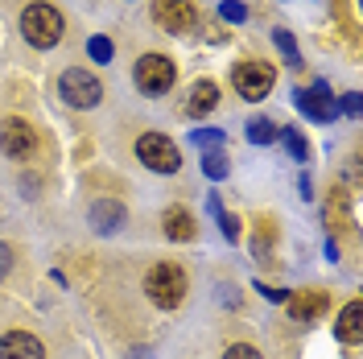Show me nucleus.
<instances>
[{
    "mask_svg": "<svg viewBox=\"0 0 363 359\" xmlns=\"http://www.w3.org/2000/svg\"><path fill=\"white\" fill-rule=\"evenodd\" d=\"M62 13L54 9V4H29L21 13V33H25V42L29 45H38V50H50V45H58L62 42Z\"/></svg>",
    "mask_w": 363,
    "mask_h": 359,
    "instance_id": "1",
    "label": "nucleus"
},
{
    "mask_svg": "<svg viewBox=\"0 0 363 359\" xmlns=\"http://www.w3.org/2000/svg\"><path fill=\"white\" fill-rule=\"evenodd\" d=\"M186 272L178 265H157V269H149L145 277V293H149V302L157 306V310H178L182 302H186Z\"/></svg>",
    "mask_w": 363,
    "mask_h": 359,
    "instance_id": "2",
    "label": "nucleus"
},
{
    "mask_svg": "<svg viewBox=\"0 0 363 359\" xmlns=\"http://www.w3.org/2000/svg\"><path fill=\"white\" fill-rule=\"evenodd\" d=\"M58 91H62V99H67L70 108H95L99 99H104V87H99V79L95 74H87L83 67H70L58 74Z\"/></svg>",
    "mask_w": 363,
    "mask_h": 359,
    "instance_id": "3",
    "label": "nucleus"
},
{
    "mask_svg": "<svg viewBox=\"0 0 363 359\" xmlns=\"http://www.w3.org/2000/svg\"><path fill=\"white\" fill-rule=\"evenodd\" d=\"M136 158L145 161L153 174H178V165H182L178 145H174L169 136H161V133L140 136V140H136Z\"/></svg>",
    "mask_w": 363,
    "mask_h": 359,
    "instance_id": "4",
    "label": "nucleus"
},
{
    "mask_svg": "<svg viewBox=\"0 0 363 359\" xmlns=\"http://www.w3.org/2000/svg\"><path fill=\"white\" fill-rule=\"evenodd\" d=\"M231 83H235V91H240L244 99H264L272 91V83H277V70H272L269 62L248 58V62H235V67H231Z\"/></svg>",
    "mask_w": 363,
    "mask_h": 359,
    "instance_id": "5",
    "label": "nucleus"
},
{
    "mask_svg": "<svg viewBox=\"0 0 363 359\" xmlns=\"http://www.w3.org/2000/svg\"><path fill=\"white\" fill-rule=\"evenodd\" d=\"M174 79H178V70H174V62L165 54H145L136 62V87L145 91V95H165V91L174 87Z\"/></svg>",
    "mask_w": 363,
    "mask_h": 359,
    "instance_id": "6",
    "label": "nucleus"
},
{
    "mask_svg": "<svg viewBox=\"0 0 363 359\" xmlns=\"http://www.w3.org/2000/svg\"><path fill=\"white\" fill-rule=\"evenodd\" d=\"M0 149H4V158L13 161H25L38 153V133L25 124L21 116H9V120H0Z\"/></svg>",
    "mask_w": 363,
    "mask_h": 359,
    "instance_id": "7",
    "label": "nucleus"
},
{
    "mask_svg": "<svg viewBox=\"0 0 363 359\" xmlns=\"http://www.w3.org/2000/svg\"><path fill=\"white\" fill-rule=\"evenodd\" d=\"M294 108L306 116V120H318V124H326V120H335V116H339V104H335V95H330V87H326L322 79H318L314 87L297 91Z\"/></svg>",
    "mask_w": 363,
    "mask_h": 359,
    "instance_id": "8",
    "label": "nucleus"
},
{
    "mask_svg": "<svg viewBox=\"0 0 363 359\" xmlns=\"http://www.w3.org/2000/svg\"><path fill=\"white\" fill-rule=\"evenodd\" d=\"M153 21L161 29H174V33H190V29H199V9L190 0L186 4H178V0H157L153 4Z\"/></svg>",
    "mask_w": 363,
    "mask_h": 359,
    "instance_id": "9",
    "label": "nucleus"
},
{
    "mask_svg": "<svg viewBox=\"0 0 363 359\" xmlns=\"http://www.w3.org/2000/svg\"><path fill=\"white\" fill-rule=\"evenodd\" d=\"M285 310L294 322H314L330 310V293L326 289H301V293H289L285 297Z\"/></svg>",
    "mask_w": 363,
    "mask_h": 359,
    "instance_id": "10",
    "label": "nucleus"
},
{
    "mask_svg": "<svg viewBox=\"0 0 363 359\" xmlns=\"http://www.w3.org/2000/svg\"><path fill=\"white\" fill-rule=\"evenodd\" d=\"M0 359H45V347L38 335L9 331V335H0Z\"/></svg>",
    "mask_w": 363,
    "mask_h": 359,
    "instance_id": "11",
    "label": "nucleus"
},
{
    "mask_svg": "<svg viewBox=\"0 0 363 359\" xmlns=\"http://www.w3.org/2000/svg\"><path fill=\"white\" fill-rule=\"evenodd\" d=\"M87 219H91V227H95L99 236H112V231L124 227V206H120L116 199H95L91 211H87Z\"/></svg>",
    "mask_w": 363,
    "mask_h": 359,
    "instance_id": "12",
    "label": "nucleus"
},
{
    "mask_svg": "<svg viewBox=\"0 0 363 359\" xmlns=\"http://www.w3.org/2000/svg\"><path fill=\"white\" fill-rule=\"evenodd\" d=\"M219 108V87L211 83V79H199L194 87H190V95H186V116H211Z\"/></svg>",
    "mask_w": 363,
    "mask_h": 359,
    "instance_id": "13",
    "label": "nucleus"
},
{
    "mask_svg": "<svg viewBox=\"0 0 363 359\" xmlns=\"http://www.w3.org/2000/svg\"><path fill=\"white\" fill-rule=\"evenodd\" d=\"M161 227H165V236L169 240H194V231H199V223H194V215L186 211V206H169L165 215H161Z\"/></svg>",
    "mask_w": 363,
    "mask_h": 359,
    "instance_id": "14",
    "label": "nucleus"
},
{
    "mask_svg": "<svg viewBox=\"0 0 363 359\" xmlns=\"http://www.w3.org/2000/svg\"><path fill=\"white\" fill-rule=\"evenodd\" d=\"M335 331H339V338H342V343H351V347L359 343V338H363V306H359V302H347V306H342Z\"/></svg>",
    "mask_w": 363,
    "mask_h": 359,
    "instance_id": "15",
    "label": "nucleus"
},
{
    "mask_svg": "<svg viewBox=\"0 0 363 359\" xmlns=\"http://www.w3.org/2000/svg\"><path fill=\"white\" fill-rule=\"evenodd\" d=\"M206 206H211V215H215V219H219V227H223V240H227V244H235V240H240V219H235V215H227L223 202L215 199V194L206 199Z\"/></svg>",
    "mask_w": 363,
    "mask_h": 359,
    "instance_id": "16",
    "label": "nucleus"
},
{
    "mask_svg": "<svg viewBox=\"0 0 363 359\" xmlns=\"http://www.w3.org/2000/svg\"><path fill=\"white\" fill-rule=\"evenodd\" d=\"M248 140L252 145H272V140H281V128L272 120H264V116H256L248 124Z\"/></svg>",
    "mask_w": 363,
    "mask_h": 359,
    "instance_id": "17",
    "label": "nucleus"
},
{
    "mask_svg": "<svg viewBox=\"0 0 363 359\" xmlns=\"http://www.w3.org/2000/svg\"><path fill=\"white\" fill-rule=\"evenodd\" d=\"M227 170H231V165H227V158L219 153V149H206V153H203V174H206V178L223 182V178H227Z\"/></svg>",
    "mask_w": 363,
    "mask_h": 359,
    "instance_id": "18",
    "label": "nucleus"
},
{
    "mask_svg": "<svg viewBox=\"0 0 363 359\" xmlns=\"http://www.w3.org/2000/svg\"><path fill=\"white\" fill-rule=\"evenodd\" d=\"M272 42H277V50L285 54V62H289V67H301V54H297L294 33H285V29H272Z\"/></svg>",
    "mask_w": 363,
    "mask_h": 359,
    "instance_id": "19",
    "label": "nucleus"
},
{
    "mask_svg": "<svg viewBox=\"0 0 363 359\" xmlns=\"http://www.w3.org/2000/svg\"><path fill=\"white\" fill-rule=\"evenodd\" d=\"M281 140L289 145V153H294L297 161H310V140L297 133V128H281Z\"/></svg>",
    "mask_w": 363,
    "mask_h": 359,
    "instance_id": "20",
    "label": "nucleus"
},
{
    "mask_svg": "<svg viewBox=\"0 0 363 359\" xmlns=\"http://www.w3.org/2000/svg\"><path fill=\"white\" fill-rule=\"evenodd\" d=\"M87 54L95 62H112V42L108 38H87Z\"/></svg>",
    "mask_w": 363,
    "mask_h": 359,
    "instance_id": "21",
    "label": "nucleus"
},
{
    "mask_svg": "<svg viewBox=\"0 0 363 359\" xmlns=\"http://www.w3.org/2000/svg\"><path fill=\"white\" fill-rule=\"evenodd\" d=\"M219 17H223V21H231V25H240L244 17H248V9H244L240 0H223V4H219Z\"/></svg>",
    "mask_w": 363,
    "mask_h": 359,
    "instance_id": "22",
    "label": "nucleus"
},
{
    "mask_svg": "<svg viewBox=\"0 0 363 359\" xmlns=\"http://www.w3.org/2000/svg\"><path fill=\"white\" fill-rule=\"evenodd\" d=\"M223 359H264V355H260L252 343H231V347L223 351Z\"/></svg>",
    "mask_w": 363,
    "mask_h": 359,
    "instance_id": "23",
    "label": "nucleus"
},
{
    "mask_svg": "<svg viewBox=\"0 0 363 359\" xmlns=\"http://www.w3.org/2000/svg\"><path fill=\"white\" fill-rule=\"evenodd\" d=\"M219 140H223V133H215V128H199V133H194V145H199V149H203V145H219Z\"/></svg>",
    "mask_w": 363,
    "mask_h": 359,
    "instance_id": "24",
    "label": "nucleus"
},
{
    "mask_svg": "<svg viewBox=\"0 0 363 359\" xmlns=\"http://www.w3.org/2000/svg\"><path fill=\"white\" fill-rule=\"evenodd\" d=\"M339 112L359 116V91H347V95H342V108H339Z\"/></svg>",
    "mask_w": 363,
    "mask_h": 359,
    "instance_id": "25",
    "label": "nucleus"
},
{
    "mask_svg": "<svg viewBox=\"0 0 363 359\" xmlns=\"http://www.w3.org/2000/svg\"><path fill=\"white\" fill-rule=\"evenodd\" d=\"M9 269H13V252H9V248L0 244V277H4Z\"/></svg>",
    "mask_w": 363,
    "mask_h": 359,
    "instance_id": "26",
    "label": "nucleus"
},
{
    "mask_svg": "<svg viewBox=\"0 0 363 359\" xmlns=\"http://www.w3.org/2000/svg\"><path fill=\"white\" fill-rule=\"evenodd\" d=\"M178 4H186V0H178Z\"/></svg>",
    "mask_w": 363,
    "mask_h": 359,
    "instance_id": "27",
    "label": "nucleus"
}]
</instances>
